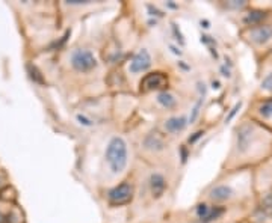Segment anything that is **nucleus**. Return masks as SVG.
<instances>
[{"label": "nucleus", "instance_id": "f257e3e1", "mask_svg": "<svg viewBox=\"0 0 272 223\" xmlns=\"http://www.w3.org/2000/svg\"><path fill=\"white\" fill-rule=\"evenodd\" d=\"M91 154L94 157V192L111 189L127 180L136 167L138 157L127 130L114 122L91 133Z\"/></svg>", "mask_w": 272, "mask_h": 223}, {"label": "nucleus", "instance_id": "f03ea898", "mask_svg": "<svg viewBox=\"0 0 272 223\" xmlns=\"http://www.w3.org/2000/svg\"><path fill=\"white\" fill-rule=\"evenodd\" d=\"M180 167L150 166L138 161L133 171L136 181V199L129 210L133 220H165L179 184Z\"/></svg>", "mask_w": 272, "mask_h": 223}, {"label": "nucleus", "instance_id": "7ed1b4c3", "mask_svg": "<svg viewBox=\"0 0 272 223\" xmlns=\"http://www.w3.org/2000/svg\"><path fill=\"white\" fill-rule=\"evenodd\" d=\"M272 160V131L242 113L232 128L230 146L221 171L256 169Z\"/></svg>", "mask_w": 272, "mask_h": 223}, {"label": "nucleus", "instance_id": "20e7f679", "mask_svg": "<svg viewBox=\"0 0 272 223\" xmlns=\"http://www.w3.org/2000/svg\"><path fill=\"white\" fill-rule=\"evenodd\" d=\"M254 169L220 171L198 195L197 201L226 208L253 210L256 204Z\"/></svg>", "mask_w": 272, "mask_h": 223}, {"label": "nucleus", "instance_id": "39448f33", "mask_svg": "<svg viewBox=\"0 0 272 223\" xmlns=\"http://www.w3.org/2000/svg\"><path fill=\"white\" fill-rule=\"evenodd\" d=\"M126 130L133 142L138 161L150 166L180 167L177 142L163 134L154 122L145 119L133 121Z\"/></svg>", "mask_w": 272, "mask_h": 223}, {"label": "nucleus", "instance_id": "423d86ee", "mask_svg": "<svg viewBox=\"0 0 272 223\" xmlns=\"http://www.w3.org/2000/svg\"><path fill=\"white\" fill-rule=\"evenodd\" d=\"M154 62H156V56L153 51V47L147 42V41H139V44L132 50V53L127 56V58L114 70L118 74H112L109 77H118L123 89L121 92H127V94H135L138 95V88L141 80L151 73L154 68ZM120 92V94H121Z\"/></svg>", "mask_w": 272, "mask_h": 223}, {"label": "nucleus", "instance_id": "0eeeda50", "mask_svg": "<svg viewBox=\"0 0 272 223\" xmlns=\"http://www.w3.org/2000/svg\"><path fill=\"white\" fill-rule=\"evenodd\" d=\"M251 210L226 208L209 202L195 201L186 210L170 213L165 223H242L247 220Z\"/></svg>", "mask_w": 272, "mask_h": 223}, {"label": "nucleus", "instance_id": "6e6552de", "mask_svg": "<svg viewBox=\"0 0 272 223\" xmlns=\"http://www.w3.org/2000/svg\"><path fill=\"white\" fill-rule=\"evenodd\" d=\"M186 104H188L186 95L182 91L176 89L174 86L151 95L139 97V110H142L144 113L154 115L156 119L185 110Z\"/></svg>", "mask_w": 272, "mask_h": 223}, {"label": "nucleus", "instance_id": "1a4fd4ad", "mask_svg": "<svg viewBox=\"0 0 272 223\" xmlns=\"http://www.w3.org/2000/svg\"><path fill=\"white\" fill-rule=\"evenodd\" d=\"M239 39L253 51L256 62L272 53V23L251 26L238 30Z\"/></svg>", "mask_w": 272, "mask_h": 223}, {"label": "nucleus", "instance_id": "9d476101", "mask_svg": "<svg viewBox=\"0 0 272 223\" xmlns=\"http://www.w3.org/2000/svg\"><path fill=\"white\" fill-rule=\"evenodd\" d=\"M98 198L103 201V204L107 208L112 210H121V208H129L133 205L136 199V181L135 175L132 174L127 180L121 181L120 184L107 189L98 195Z\"/></svg>", "mask_w": 272, "mask_h": 223}, {"label": "nucleus", "instance_id": "9b49d317", "mask_svg": "<svg viewBox=\"0 0 272 223\" xmlns=\"http://www.w3.org/2000/svg\"><path fill=\"white\" fill-rule=\"evenodd\" d=\"M244 115L272 131V97H251Z\"/></svg>", "mask_w": 272, "mask_h": 223}, {"label": "nucleus", "instance_id": "f8f14e48", "mask_svg": "<svg viewBox=\"0 0 272 223\" xmlns=\"http://www.w3.org/2000/svg\"><path fill=\"white\" fill-rule=\"evenodd\" d=\"M154 124L163 134L168 136L170 139H173L174 142H177L183 136V133L186 131V128L189 125V116H188V112L185 109V110L176 112V113L157 118L154 121Z\"/></svg>", "mask_w": 272, "mask_h": 223}, {"label": "nucleus", "instance_id": "ddd939ff", "mask_svg": "<svg viewBox=\"0 0 272 223\" xmlns=\"http://www.w3.org/2000/svg\"><path fill=\"white\" fill-rule=\"evenodd\" d=\"M171 86H173V83H171L170 73L156 68L141 80L139 88H138V97L151 95V94H156L160 91H165Z\"/></svg>", "mask_w": 272, "mask_h": 223}, {"label": "nucleus", "instance_id": "4468645a", "mask_svg": "<svg viewBox=\"0 0 272 223\" xmlns=\"http://www.w3.org/2000/svg\"><path fill=\"white\" fill-rule=\"evenodd\" d=\"M247 223H272V190L256 196V204L248 214Z\"/></svg>", "mask_w": 272, "mask_h": 223}, {"label": "nucleus", "instance_id": "2eb2a0df", "mask_svg": "<svg viewBox=\"0 0 272 223\" xmlns=\"http://www.w3.org/2000/svg\"><path fill=\"white\" fill-rule=\"evenodd\" d=\"M251 97H272V53L257 62V88Z\"/></svg>", "mask_w": 272, "mask_h": 223}, {"label": "nucleus", "instance_id": "dca6fc26", "mask_svg": "<svg viewBox=\"0 0 272 223\" xmlns=\"http://www.w3.org/2000/svg\"><path fill=\"white\" fill-rule=\"evenodd\" d=\"M269 6H271V8H272V3H269Z\"/></svg>", "mask_w": 272, "mask_h": 223}, {"label": "nucleus", "instance_id": "f3484780", "mask_svg": "<svg viewBox=\"0 0 272 223\" xmlns=\"http://www.w3.org/2000/svg\"><path fill=\"white\" fill-rule=\"evenodd\" d=\"M242 223H247V222H242Z\"/></svg>", "mask_w": 272, "mask_h": 223}]
</instances>
